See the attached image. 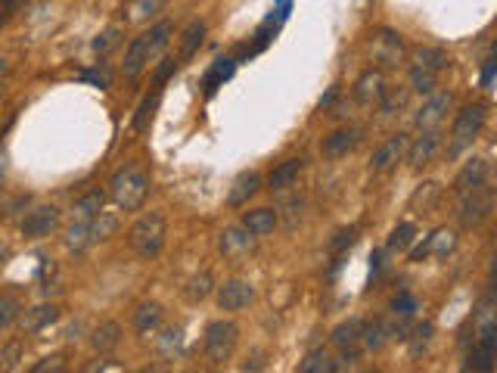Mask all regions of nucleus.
<instances>
[{
	"label": "nucleus",
	"instance_id": "obj_23",
	"mask_svg": "<svg viewBox=\"0 0 497 373\" xmlns=\"http://www.w3.org/2000/svg\"><path fill=\"white\" fill-rule=\"evenodd\" d=\"M243 227L252 236H264V233H273L277 227V211L273 209H252L243 215Z\"/></svg>",
	"mask_w": 497,
	"mask_h": 373
},
{
	"label": "nucleus",
	"instance_id": "obj_41",
	"mask_svg": "<svg viewBox=\"0 0 497 373\" xmlns=\"http://www.w3.org/2000/svg\"><path fill=\"white\" fill-rule=\"evenodd\" d=\"M355 243H357V227H345V231H339V233H336V240L330 243V249L336 252V256H342V252L351 249Z\"/></svg>",
	"mask_w": 497,
	"mask_h": 373
},
{
	"label": "nucleus",
	"instance_id": "obj_22",
	"mask_svg": "<svg viewBox=\"0 0 497 373\" xmlns=\"http://www.w3.org/2000/svg\"><path fill=\"white\" fill-rule=\"evenodd\" d=\"M118 342H122V327H118L115 320H103V324L93 330V336H90V345H93V349H97L100 354L115 352Z\"/></svg>",
	"mask_w": 497,
	"mask_h": 373
},
{
	"label": "nucleus",
	"instance_id": "obj_2",
	"mask_svg": "<svg viewBox=\"0 0 497 373\" xmlns=\"http://www.w3.org/2000/svg\"><path fill=\"white\" fill-rule=\"evenodd\" d=\"M165 236H168V218L165 211H147L134 227H131V249L137 252L140 258H156L165 246Z\"/></svg>",
	"mask_w": 497,
	"mask_h": 373
},
{
	"label": "nucleus",
	"instance_id": "obj_21",
	"mask_svg": "<svg viewBox=\"0 0 497 373\" xmlns=\"http://www.w3.org/2000/svg\"><path fill=\"white\" fill-rule=\"evenodd\" d=\"M392 339V330H389V320L376 317V320H364L361 327V345L367 352H380L385 342Z\"/></svg>",
	"mask_w": 497,
	"mask_h": 373
},
{
	"label": "nucleus",
	"instance_id": "obj_30",
	"mask_svg": "<svg viewBox=\"0 0 497 373\" xmlns=\"http://www.w3.org/2000/svg\"><path fill=\"white\" fill-rule=\"evenodd\" d=\"M355 143H357L355 131H333L327 137V143H323V156H327V159H342V156H348V152L355 149Z\"/></svg>",
	"mask_w": 497,
	"mask_h": 373
},
{
	"label": "nucleus",
	"instance_id": "obj_47",
	"mask_svg": "<svg viewBox=\"0 0 497 373\" xmlns=\"http://www.w3.org/2000/svg\"><path fill=\"white\" fill-rule=\"evenodd\" d=\"M81 78H84V81H93L100 90H106V88H109V78H106V75H100V72H84Z\"/></svg>",
	"mask_w": 497,
	"mask_h": 373
},
{
	"label": "nucleus",
	"instance_id": "obj_39",
	"mask_svg": "<svg viewBox=\"0 0 497 373\" xmlns=\"http://www.w3.org/2000/svg\"><path fill=\"white\" fill-rule=\"evenodd\" d=\"M209 293H211V274H199V277H193V280H190L187 299H190V302H202Z\"/></svg>",
	"mask_w": 497,
	"mask_h": 373
},
{
	"label": "nucleus",
	"instance_id": "obj_40",
	"mask_svg": "<svg viewBox=\"0 0 497 373\" xmlns=\"http://www.w3.org/2000/svg\"><path fill=\"white\" fill-rule=\"evenodd\" d=\"M404 100H407V93L404 90H395V88H385L382 90V97H380V103H382V112H395V109L404 106Z\"/></svg>",
	"mask_w": 497,
	"mask_h": 373
},
{
	"label": "nucleus",
	"instance_id": "obj_17",
	"mask_svg": "<svg viewBox=\"0 0 497 373\" xmlns=\"http://www.w3.org/2000/svg\"><path fill=\"white\" fill-rule=\"evenodd\" d=\"M382 90H385V78H382V72L380 69H367L361 78L355 81V100L361 106H373V103H380V97H382Z\"/></svg>",
	"mask_w": 497,
	"mask_h": 373
},
{
	"label": "nucleus",
	"instance_id": "obj_34",
	"mask_svg": "<svg viewBox=\"0 0 497 373\" xmlns=\"http://www.w3.org/2000/svg\"><path fill=\"white\" fill-rule=\"evenodd\" d=\"M410 333H414V339H410V354H414V358H419V354H423L426 349H429V342H432V333H435V327L429 324V320H426V324H417L414 330H410Z\"/></svg>",
	"mask_w": 497,
	"mask_h": 373
},
{
	"label": "nucleus",
	"instance_id": "obj_49",
	"mask_svg": "<svg viewBox=\"0 0 497 373\" xmlns=\"http://www.w3.org/2000/svg\"><path fill=\"white\" fill-rule=\"evenodd\" d=\"M380 270H382V252H373V256H370V274L376 277Z\"/></svg>",
	"mask_w": 497,
	"mask_h": 373
},
{
	"label": "nucleus",
	"instance_id": "obj_26",
	"mask_svg": "<svg viewBox=\"0 0 497 373\" xmlns=\"http://www.w3.org/2000/svg\"><path fill=\"white\" fill-rule=\"evenodd\" d=\"M234 72H236V59H230V56L215 59V63H211V69H209V75H205V81H202L205 97H211V93L218 90V84H224L227 78H234Z\"/></svg>",
	"mask_w": 497,
	"mask_h": 373
},
{
	"label": "nucleus",
	"instance_id": "obj_48",
	"mask_svg": "<svg viewBox=\"0 0 497 373\" xmlns=\"http://www.w3.org/2000/svg\"><path fill=\"white\" fill-rule=\"evenodd\" d=\"M494 72H497V63H494V59H488V65H485V75H482V88H491V81H494Z\"/></svg>",
	"mask_w": 497,
	"mask_h": 373
},
{
	"label": "nucleus",
	"instance_id": "obj_46",
	"mask_svg": "<svg viewBox=\"0 0 497 373\" xmlns=\"http://www.w3.org/2000/svg\"><path fill=\"white\" fill-rule=\"evenodd\" d=\"M174 69H177V59H174V56H165V59H162V65L156 69V84H159V88L171 78V75H174Z\"/></svg>",
	"mask_w": 497,
	"mask_h": 373
},
{
	"label": "nucleus",
	"instance_id": "obj_8",
	"mask_svg": "<svg viewBox=\"0 0 497 373\" xmlns=\"http://www.w3.org/2000/svg\"><path fill=\"white\" fill-rule=\"evenodd\" d=\"M439 149H441V134L439 128H429V131H423L414 143H407V162L410 168H426V165H432L435 162V156H439Z\"/></svg>",
	"mask_w": 497,
	"mask_h": 373
},
{
	"label": "nucleus",
	"instance_id": "obj_18",
	"mask_svg": "<svg viewBox=\"0 0 497 373\" xmlns=\"http://www.w3.org/2000/svg\"><path fill=\"white\" fill-rule=\"evenodd\" d=\"M439 202H441V184L426 181V184H419L414 190V196H410V211H414V215H432V211L439 209Z\"/></svg>",
	"mask_w": 497,
	"mask_h": 373
},
{
	"label": "nucleus",
	"instance_id": "obj_28",
	"mask_svg": "<svg viewBox=\"0 0 497 373\" xmlns=\"http://www.w3.org/2000/svg\"><path fill=\"white\" fill-rule=\"evenodd\" d=\"M159 100H162V88H159V84H152V93H147V97H143V103L137 106V112H134L131 128H134L137 134L150 131V122H152V112H156Z\"/></svg>",
	"mask_w": 497,
	"mask_h": 373
},
{
	"label": "nucleus",
	"instance_id": "obj_25",
	"mask_svg": "<svg viewBox=\"0 0 497 373\" xmlns=\"http://www.w3.org/2000/svg\"><path fill=\"white\" fill-rule=\"evenodd\" d=\"M414 65H419V69H429V72H444L451 69V56L444 53L441 47H417L414 50Z\"/></svg>",
	"mask_w": 497,
	"mask_h": 373
},
{
	"label": "nucleus",
	"instance_id": "obj_19",
	"mask_svg": "<svg viewBox=\"0 0 497 373\" xmlns=\"http://www.w3.org/2000/svg\"><path fill=\"white\" fill-rule=\"evenodd\" d=\"M488 181V162L485 159H469V162L460 168V174L454 177V193H466V190H473V186L478 184H485Z\"/></svg>",
	"mask_w": 497,
	"mask_h": 373
},
{
	"label": "nucleus",
	"instance_id": "obj_1",
	"mask_svg": "<svg viewBox=\"0 0 497 373\" xmlns=\"http://www.w3.org/2000/svg\"><path fill=\"white\" fill-rule=\"evenodd\" d=\"M150 193V174L143 172L140 165H125L118 168L113 174V181H109V196L118 209L125 211H137L143 206V199H147Z\"/></svg>",
	"mask_w": 497,
	"mask_h": 373
},
{
	"label": "nucleus",
	"instance_id": "obj_11",
	"mask_svg": "<svg viewBox=\"0 0 497 373\" xmlns=\"http://www.w3.org/2000/svg\"><path fill=\"white\" fill-rule=\"evenodd\" d=\"M407 134H392L389 140L382 143L380 149L373 152V162H370V168L376 174H382V172H392L401 159H404V152H407Z\"/></svg>",
	"mask_w": 497,
	"mask_h": 373
},
{
	"label": "nucleus",
	"instance_id": "obj_51",
	"mask_svg": "<svg viewBox=\"0 0 497 373\" xmlns=\"http://www.w3.org/2000/svg\"><path fill=\"white\" fill-rule=\"evenodd\" d=\"M6 256H10V252H6V246L0 243V261H6Z\"/></svg>",
	"mask_w": 497,
	"mask_h": 373
},
{
	"label": "nucleus",
	"instance_id": "obj_35",
	"mask_svg": "<svg viewBox=\"0 0 497 373\" xmlns=\"http://www.w3.org/2000/svg\"><path fill=\"white\" fill-rule=\"evenodd\" d=\"M22 315V302L16 295H0V330L13 327Z\"/></svg>",
	"mask_w": 497,
	"mask_h": 373
},
{
	"label": "nucleus",
	"instance_id": "obj_29",
	"mask_svg": "<svg viewBox=\"0 0 497 373\" xmlns=\"http://www.w3.org/2000/svg\"><path fill=\"white\" fill-rule=\"evenodd\" d=\"M162 305L159 302H143V305H137V311H134V330L137 333H150V330H156L162 324Z\"/></svg>",
	"mask_w": 497,
	"mask_h": 373
},
{
	"label": "nucleus",
	"instance_id": "obj_32",
	"mask_svg": "<svg viewBox=\"0 0 497 373\" xmlns=\"http://www.w3.org/2000/svg\"><path fill=\"white\" fill-rule=\"evenodd\" d=\"M202 38H205V22L202 19H193L190 25H187L184 31V44H181V59H190L196 50L202 47Z\"/></svg>",
	"mask_w": 497,
	"mask_h": 373
},
{
	"label": "nucleus",
	"instance_id": "obj_31",
	"mask_svg": "<svg viewBox=\"0 0 497 373\" xmlns=\"http://www.w3.org/2000/svg\"><path fill=\"white\" fill-rule=\"evenodd\" d=\"M333 370H339V364L330 358L327 352L323 349H317V352H311L308 358L298 364V373H333Z\"/></svg>",
	"mask_w": 497,
	"mask_h": 373
},
{
	"label": "nucleus",
	"instance_id": "obj_10",
	"mask_svg": "<svg viewBox=\"0 0 497 373\" xmlns=\"http://www.w3.org/2000/svg\"><path fill=\"white\" fill-rule=\"evenodd\" d=\"M255 302V286L248 280H227L218 290V308L221 311H243Z\"/></svg>",
	"mask_w": 497,
	"mask_h": 373
},
{
	"label": "nucleus",
	"instance_id": "obj_6",
	"mask_svg": "<svg viewBox=\"0 0 497 373\" xmlns=\"http://www.w3.org/2000/svg\"><path fill=\"white\" fill-rule=\"evenodd\" d=\"M236 339H239V327L234 320H211L205 327V336H202V349H205V358L211 364H224L230 361V354L236 349Z\"/></svg>",
	"mask_w": 497,
	"mask_h": 373
},
{
	"label": "nucleus",
	"instance_id": "obj_20",
	"mask_svg": "<svg viewBox=\"0 0 497 373\" xmlns=\"http://www.w3.org/2000/svg\"><path fill=\"white\" fill-rule=\"evenodd\" d=\"M258 190H261V177L255 174V172H246V174H239V177H236L234 186H230L227 202H230L234 209H239V206H246V202L252 199Z\"/></svg>",
	"mask_w": 497,
	"mask_h": 373
},
{
	"label": "nucleus",
	"instance_id": "obj_27",
	"mask_svg": "<svg viewBox=\"0 0 497 373\" xmlns=\"http://www.w3.org/2000/svg\"><path fill=\"white\" fill-rule=\"evenodd\" d=\"M302 168H305L302 159H286V162H280V165L271 172L268 186H271V190H286V186H293V184L298 181Z\"/></svg>",
	"mask_w": 497,
	"mask_h": 373
},
{
	"label": "nucleus",
	"instance_id": "obj_16",
	"mask_svg": "<svg viewBox=\"0 0 497 373\" xmlns=\"http://www.w3.org/2000/svg\"><path fill=\"white\" fill-rule=\"evenodd\" d=\"M454 97L451 93H429V103H423V109L417 112V128L419 131H429V128H439L444 112L451 109Z\"/></svg>",
	"mask_w": 497,
	"mask_h": 373
},
{
	"label": "nucleus",
	"instance_id": "obj_5",
	"mask_svg": "<svg viewBox=\"0 0 497 373\" xmlns=\"http://www.w3.org/2000/svg\"><path fill=\"white\" fill-rule=\"evenodd\" d=\"M118 227L115 215H109V211H100L97 218H88V221H75L72 227L66 231V246L72 252H84L88 246H93L97 240H106L109 233H113Z\"/></svg>",
	"mask_w": 497,
	"mask_h": 373
},
{
	"label": "nucleus",
	"instance_id": "obj_15",
	"mask_svg": "<svg viewBox=\"0 0 497 373\" xmlns=\"http://www.w3.org/2000/svg\"><path fill=\"white\" fill-rule=\"evenodd\" d=\"M252 249H255V240L246 227H227L221 233V252H224L227 261H243Z\"/></svg>",
	"mask_w": 497,
	"mask_h": 373
},
{
	"label": "nucleus",
	"instance_id": "obj_7",
	"mask_svg": "<svg viewBox=\"0 0 497 373\" xmlns=\"http://www.w3.org/2000/svg\"><path fill=\"white\" fill-rule=\"evenodd\" d=\"M59 221H63V215H59L56 206H34L28 215L22 218L19 231L25 240H44V236L59 231Z\"/></svg>",
	"mask_w": 497,
	"mask_h": 373
},
{
	"label": "nucleus",
	"instance_id": "obj_52",
	"mask_svg": "<svg viewBox=\"0 0 497 373\" xmlns=\"http://www.w3.org/2000/svg\"><path fill=\"white\" fill-rule=\"evenodd\" d=\"M6 72V63H4V59H0V75H4Z\"/></svg>",
	"mask_w": 497,
	"mask_h": 373
},
{
	"label": "nucleus",
	"instance_id": "obj_14",
	"mask_svg": "<svg viewBox=\"0 0 497 373\" xmlns=\"http://www.w3.org/2000/svg\"><path fill=\"white\" fill-rule=\"evenodd\" d=\"M152 59V47H150V31L137 35L125 50V75L127 78H140V72L150 65Z\"/></svg>",
	"mask_w": 497,
	"mask_h": 373
},
{
	"label": "nucleus",
	"instance_id": "obj_38",
	"mask_svg": "<svg viewBox=\"0 0 497 373\" xmlns=\"http://www.w3.org/2000/svg\"><path fill=\"white\" fill-rule=\"evenodd\" d=\"M466 370L491 373L494 370V352H488V349H482V345H476V349L469 352V358H466Z\"/></svg>",
	"mask_w": 497,
	"mask_h": 373
},
{
	"label": "nucleus",
	"instance_id": "obj_37",
	"mask_svg": "<svg viewBox=\"0 0 497 373\" xmlns=\"http://www.w3.org/2000/svg\"><path fill=\"white\" fill-rule=\"evenodd\" d=\"M103 211V193H90L84 196L78 206H75V221H88V218H97Z\"/></svg>",
	"mask_w": 497,
	"mask_h": 373
},
{
	"label": "nucleus",
	"instance_id": "obj_36",
	"mask_svg": "<svg viewBox=\"0 0 497 373\" xmlns=\"http://www.w3.org/2000/svg\"><path fill=\"white\" fill-rule=\"evenodd\" d=\"M410 88H414L417 93H423V97H429V93H435V72H429V69H419V65H414V69H410Z\"/></svg>",
	"mask_w": 497,
	"mask_h": 373
},
{
	"label": "nucleus",
	"instance_id": "obj_3",
	"mask_svg": "<svg viewBox=\"0 0 497 373\" xmlns=\"http://www.w3.org/2000/svg\"><path fill=\"white\" fill-rule=\"evenodd\" d=\"M488 122V106L485 103H473L464 106L454 118V128H451V147H448V159H457L466 147H473V140L482 134Z\"/></svg>",
	"mask_w": 497,
	"mask_h": 373
},
{
	"label": "nucleus",
	"instance_id": "obj_43",
	"mask_svg": "<svg viewBox=\"0 0 497 373\" xmlns=\"http://www.w3.org/2000/svg\"><path fill=\"white\" fill-rule=\"evenodd\" d=\"M417 308H419V302L410 293H401V295H395V302H392V311H395V315H404V317H414Z\"/></svg>",
	"mask_w": 497,
	"mask_h": 373
},
{
	"label": "nucleus",
	"instance_id": "obj_9",
	"mask_svg": "<svg viewBox=\"0 0 497 373\" xmlns=\"http://www.w3.org/2000/svg\"><path fill=\"white\" fill-rule=\"evenodd\" d=\"M361 327H364V320L361 317H348V320H342V324L333 330V345L342 352V361L351 364V361H357V345H361ZM342 364V367H345Z\"/></svg>",
	"mask_w": 497,
	"mask_h": 373
},
{
	"label": "nucleus",
	"instance_id": "obj_4",
	"mask_svg": "<svg viewBox=\"0 0 497 373\" xmlns=\"http://www.w3.org/2000/svg\"><path fill=\"white\" fill-rule=\"evenodd\" d=\"M491 211H494V186H488V181L466 193H460V206H457L460 227L476 231V227H482L491 218Z\"/></svg>",
	"mask_w": 497,
	"mask_h": 373
},
{
	"label": "nucleus",
	"instance_id": "obj_53",
	"mask_svg": "<svg viewBox=\"0 0 497 373\" xmlns=\"http://www.w3.org/2000/svg\"><path fill=\"white\" fill-rule=\"evenodd\" d=\"M0 177H4V162H0Z\"/></svg>",
	"mask_w": 497,
	"mask_h": 373
},
{
	"label": "nucleus",
	"instance_id": "obj_12",
	"mask_svg": "<svg viewBox=\"0 0 497 373\" xmlns=\"http://www.w3.org/2000/svg\"><path fill=\"white\" fill-rule=\"evenodd\" d=\"M454 246H457V236L448 227H441V231L429 233L423 243L417 246L414 252H410V261H426L429 256H439V258H448V252H454Z\"/></svg>",
	"mask_w": 497,
	"mask_h": 373
},
{
	"label": "nucleus",
	"instance_id": "obj_50",
	"mask_svg": "<svg viewBox=\"0 0 497 373\" xmlns=\"http://www.w3.org/2000/svg\"><path fill=\"white\" fill-rule=\"evenodd\" d=\"M16 354H19V342H13V345H10V352H6V367H13Z\"/></svg>",
	"mask_w": 497,
	"mask_h": 373
},
{
	"label": "nucleus",
	"instance_id": "obj_33",
	"mask_svg": "<svg viewBox=\"0 0 497 373\" xmlns=\"http://www.w3.org/2000/svg\"><path fill=\"white\" fill-rule=\"evenodd\" d=\"M414 236H417V227L410 224V221H401L395 231H392V236H389V252H404V249H410L414 246Z\"/></svg>",
	"mask_w": 497,
	"mask_h": 373
},
{
	"label": "nucleus",
	"instance_id": "obj_42",
	"mask_svg": "<svg viewBox=\"0 0 497 373\" xmlns=\"http://www.w3.org/2000/svg\"><path fill=\"white\" fill-rule=\"evenodd\" d=\"M181 342H184L181 330H165V333L159 336V349H162V354H174V352H181Z\"/></svg>",
	"mask_w": 497,
	"mask_h": 373
},
{
	"label": "nucleus",
	"instance_id": "obj_24",
	"mask_svg": "<svg viewBox=\"0 0 497 373\" xmlns=\"http://www.w3.org/2000/svg\"><path fill=\"white\" fill-rule=\"evenodd\" d=\"M19 317H22L25 333H38V330L56 324V320H59V308H56V305H38V308L25 311V315H19Z\"/></svg>",
	"mask_w": 497,
	"mask_h": 373
},
{
	"label": "nucleus",
	"instance_id": "obj_45",
	"mask_svg": "<svg viewBox=\"0 0 497 373\" xmlns=\"http://www.w3.org/2000/svg\"><path fill=\"white\" fill-rule=\"evenodd\" d=\"M118 44V28H109V31H103V35L93 41V50H97V53H106L109 47H115Z\"/></svg>",
	"mask_w": 497,
	"mask_h": 373
},
{
	"label": "nucleus",
	"instance_id": "obj_13",
	"mask_svg": "<svg viewBox=\"0 0 497 373\" xmlns=\"http://www.w3.org/2000/svg\"><path fill=\"white\" fill-rule=\"evenodd\" d=\"M401 56H404V41H401L398 31H392V28L380 31V38L373 41V59L376 63H382L385 69H392V65L401 63Z\"/></svg>",
	"mask_w": 497,
	"mask_h": 373
},
{
	"label": "nucleus",
	"instance_id": "obj_44",
	"mask_svg": "<svg viewBox=\"0 0 497 373\" xmlns=\"http://www.w3.org/2000/svg\"><path fill=\"white\" fill-rule=\"evenodd\" d=\"M59 370H66L63 354H50V358H44L41 364H34V367H31V373H59Z\"/></svg>",
	"mask_w": 497,
	"mask_h": 373
}]
</instances>
